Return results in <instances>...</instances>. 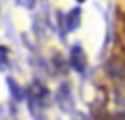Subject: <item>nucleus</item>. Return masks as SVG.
Here are the masks:
<instances>
[{
    "label": "nucleus",
    "instance_id": "f257e3e1",
    "mask_svg": "<svg viewBox=\"0 0 125 120\" xmlns=\"http://www.w3.org/2000/svg\"><path fill=\"white\" fill-rule=\"evenodd\" d=\"M46 97H48V89L41 83V81H33L31 85H29V89H27V99H29V106H31V110L35 114L39 112L41 106L44 105Z\"/></svg>",
    "mask_w": 125,
    "mask_h": 120
},
{
    "label": "nucleus",
    "instance_id": "f03ea898",
    "mask_svg": "<svg viewBox=\"0 0 125 120\" xmlns=\"http://www.w3.org/2000/svg\"><path fill=\"white\" fill-rule=\"evenodd\" d=\"M69 62H71V66H73V70L79 72V74H83L85 72V66H87V58H85V52H83V48L79 45L71 46V52H69Z\"/></svg>",
    "mask_w": 125,
    "mask_h": 120
},
{
    "label": "nucleus",
    "instance_id": "7ed1b4c3",
    "mask_svg": "<svg viewBox=\"0 0 125 120\" xmlns=\"http://www.w3.org/2000/svg\"><path fill=\"white\" fill-rule=\"evenodd\" d=\"M56 101L60 103V106H62L63 110H67L69 114H73V112H71V106H67V101H69V85H65V83H63L62 87L58 89V95H56Z\"/></svg>",
    "mask_w": 125,
    "mask_h": 120
},
{
    "label": "nucleus",
    "instance_id": "20e7f679",
    "mask_svg": "<svg viewBox=\"0 0 125 120\" xmlns=\"http://www.w3.org/2000/svg\"><path fill=\"white\" fill-rule=\"evenodd\" d=\"M79 17H81V10L75 8L67 14V19H65V31H73L79 27Z\"/></svg>",
    "mask_w": 125,
    "mask_h": 120
},
{
    "label": "nucleus",
    "instance_id": "39448f33",
    "mask_svg": "<svg viewBox=\"0 0 125 120\" xmlns=\"http://www.w3.org/2000/svg\"><path fill=\"white\" fill-rule=\"evenodd\" d=\"M8 85H10V91L14 93V97H16L17 101H21V99H23V91L19 89V85H17V83L14 81V79H12V77L8 79Z\"/></svg>",
    "mask_w": 125,
    "mask_h": 120
},
{
    "label": "nucleus",
    "instance_id": "423d86ee",
    "mask_svg": "<svg viewBox=\"0 0 125 120\" xmlns=\"http://www.w3.org/2000/svg\"><path fill=\"white\" fill-rule=\"evenodd\" d=\"M35 2H37V0H17V4H21V6H25V8H33Z\"/></svg>",
    "mask_w": 125,
    "mask_h": 120
},
{
    "label": "nucleus",
    "instance_id": "0eeeda50",
    "mask_svg": "<svg viewBox=\"0 0 125 120\" xmlns=\"http://www.w3.org/2000/svg\"><path fill=\"white\" fill-rule=\"evenodd\" d=\"M2 64H4V66L8 64V48H6V46H2Z\"/></svg>",
    "mask_w": 125,
    "mask_h": 120
},
{
    "label": "nucleus",
    "instance_id": "6e6552de",
    "mask_svg": "<svg viewBox=\"0 0 125 120\" xmlns=\"http://www.w3.org/2000/svg\"><path fill=\"white\" fill-rule=\"evenodd\" d=\"M77 2H83V0H77Z\"/></svg>",
    "mask_w": 125,
    "mask_h": 120
}]
</instances>
